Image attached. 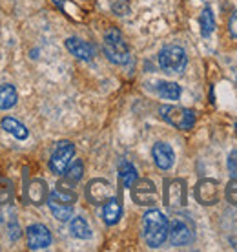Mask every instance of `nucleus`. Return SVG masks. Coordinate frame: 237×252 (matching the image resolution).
Segmentation results:
<instances>
[{
  "instance_id": "20",
  "label": "nucleus",
  "mask_w": 237,
  "mask_h": 252,
  "mask_svg": "<svg viewBox=\"0 0 237 252\" xmlns=\"http://www.w3.org/2000/svg\"><path fill=\"white\" fill-rule=\"evenodd\" d=\"M17 90L11 84H0V110H9L17 104Z\"/></svg>"
},
{
  "instance_id": "14",
  "label": "nucleus",
  "mask_w": 237,
  "mask_h": 252,
  "mask_svg": "<svg viewBox=\"0 0 237 252\" xmlns=\"http://www.w3.org/2000/svg\"><path fill=\"white\" fill-rule=\"evenodd\" d=\"M48 185L44 183L42 179H33L31 183L28 185V199L33 203V205H42L46 199H48Z\"/></svg>"
},
{
  "instance_id": "9",
  "label": "nucleus",
  "mask_w": 237,
  "mask_h": 252,
  "mask_svg": "<svg viewBox=\"0 0 237 252\" xmlns=\"http://www.w3.org/2000/svg\"><path fill=\"white\" fill-rule=\"evenodd\" d=\"M26 241L31 251H42L51 245V232L46 225H40V223L30 225L26 230Z\"/></svg>"
},
{
  "instance_id": "7",
  "label": "nucleus",
  "mask_w": 237,
  "mask_h": 252,
  "mask_svg": "<svg viewBox=\"0 0 237 252\" xmlns=\"http://www.w3.org/2000/svg\"><path fill=\"white\" fill-rule=\"evenodd\" d=\"M75 156V146L71 145L69 141H60L59 145H57L55 152L51 154V159H50V168L53 174H64L66 168L69 166L71 163V159Z\"/></svg>"
},
{
  "instance_id": "25",
  "label": "nucleus",
  "mask_w": 237,
  "mask_h": 252,
  "mask_svg": "<svg viewBox=\"0 0 237 252\" xmlns=\"http://www.w3.org/2000/svg\"><path fill=\"white\" fill-rule=\"evenodd\" d=\"M228 172L232 177H237V150H232L228 154Z\"/></svg>"
},
{
  "instance_id": "23",
  "label": "nucleus",
  "mask_w": 237,
  "mask_h": 252,
  "mask_svg": "<svg viewBox=\"0 0 237 252\" xmlns=\"http://www.w3.org/2000/svg\"><path fill=\"white\" fill-rule=\"evenodd\" d=\"M82 172H84V164H82V161H75L71 166L66 168L64 174H66L68 183H79V181L82 179Z\"/></svg>"
},
{
  "instance_id": "18",
  "label": "nucleus",
  "mask_w": 237,
  "mask_h": 252,
  "mask_svg": "<svg viewBox=\"0 0 237 252\" xmlns=\"http://www.w3.org/2000/svg\"><path fill=\"white\" fill-rule=\"evenodd\" d=\"M157 94L166 101H177L181 97V86L177 82L170 81H159L157 82Z\"/></svg>"
},
{
  "instance_id": "16",
  "label": "nucleus",
  "mask_w": 237,
  "mask_h": 252,
  "mask_svg": "<svg viewBox=\"0 0 237 252\" xmlns=\"http://www.w3.org/2000/svg\"><path fill=\"white\" fill-rule=\"evenodd\" d=\"M2 130L7 132L9 135H13L15 139H19V141H24V139H28V135H30L28 128H26L20 121L15 119V117H4V119H2Z\"/></svg>"
},
{
  "instance_id": "21",
  "label": "nucleus",
  "mask_w": 237,
  "mask_h": 252,
  "mask_svg": "<svg viewBox=\"0 0 237 252\" xmlns=\"http://www.w3.org/2000/svg\"><path fill=\"white\" fill-rule=\"evenodd\" d=\"M48 205H50L51 214L55 216L59 221L71 220V216H73V207L71 205H64V203L53 201V199H48Z\"/></svg>"
},
{
  "instance_id": "12",
  "label": "nucleus",
  "mask_w": 237,
  "mask_h": 252,
  "mask_svg": "<svg viewBox=\"0 0 237 252\" xmlns=\"http://www.w3.org/2000/svg\"><path fill=\"white\" fill-rule=\"evenodd\" d=\"M66 48H68L69 53H71L73 57L79 59V61H86V63H89V61L95 57L93 46L89 44V42H86V40H81V38H77V37L66 38Z\"/></svg>"
},
{
  "instance_id": "13",
  "label": "nucleus",
  "mask_w": 237,
  "mask_h": 252,
  "mask_svg": "<svg viewBox=\"0 0 237 252\" xmlns=\"http://www.w3.org/2000/svg\"><path fill=\"white\" fill-rule=\"evenodd\" d=\"M151 156H153V161L155 164L161 168V170H170L175 163V154L174 148L166 143H157L151 150Z\"/></svg>"
},
{
  "instance_id": "22",
  "label": "nucleus",
  "mask_w": 237,
  "mask_h": 252,
  "mask_svg": "<svg viewBox=\"0 0 237 252\" xmlns=\"http://www.w3.org/2000/svg\"><path fill=\"white\" fill-rule=\"evenodd\" d=\"M199 24H201V33H203V37H210L215 30V19H213V13L210 7H205L203 13H201L199 17Z\"/></svg>"
},
{
  "instance_id": "10",
  "label": "nucleus",
  "mask_w": 237,
  "mask_h": 252,
  "mask_svg": "<svg viewBox=\"0 0 237 252\" xmlns=\"http://www.w3.org/2000/svg\"><path fill=\"white\" fill-rule=\"evenodd\" d=\"M86 195L88 199H89V203H93V205H104L110 197H113V189L106 179H93L91 183L88 185Z\"/></svg>"
},
{
  "instance_id": "4",
  "label": "nucleus",
  "mask_w": 237,
  "mask_h": 252,
  "mask_svg": "<svg viewBox=\"0 0 237 252\" xmlns=\"http://www.w3.org/2000/svg\"><path fill=\"white\" fill-rule=\"evenodd\" d=\"M159 114L168 125L179 128V130H190L195 125V114L192 110L182 106H174V104H164L159 108Z\"/></svg>"
},
{
  "instance_id": "2",
  "label": "nucleus",
  "mask_w": 237,
  "mask_h": 252,
  "mask_svg": "<svg viewBox=\"0 0 237 252\" xmlns=\"http://www.w3.org/2000/svg\"><path fill=\"white\" fill-rule=\"evenodd\" d=\"M104 53H106V57L110 63L118 64V66L128 64V61H130L128 44H126L122 33L118 32V30H115V28H112V30L106 32V35H104Z\"/></svg>"
},
{
  "instance_id": "11",
  "label": "nucleus",
  "mask_w": 237,
  "mask_h": 252,
  "mask_svg": "<svg viewBox=\"0 0 237 252\" xmlns=\"http://www.w3.org/2000/svg\"><path fill=\"white\" fill-rule=\"evenodd\" d=\"M195 197L201 205H215L219 199V187L213 179H203L195 187Z\"/></svg>"
},
{
  "instance_id": "26",
  "label": "nucleus",
  "mask_w": 237,
  "mask_h": 252,
  "mask_svg": "<svg viewBox=\"0 0 237 252\" xmlns=\"http://www.w3.org/2000/svg\"><path fill=\"white\" fill-rule=\"evenodd\" d=\"M228 30H230V35L237 40V11L232 15L230 22H228Z\"/></svg>"
},
{
  "instance_id": "19",
  "label": "nucleus",
  "mask_w": 237,
  "mask_h": 252,
  "mask_svg": "<svg viewBox=\"0 0 237 252\" xmlns=\"http://www.w3.org/2000/svg\"><path fill=\"white\" fill-rule=\"evenodd\" d=\"M118 177H120V183L124 185L126 189H130L131 185L139 179L135 166L131 163H128V161H120L118 163Z\"/></svg>"
},
{
  "instance_id": "24",
  "label": "nucleus",
  "mask_w": 237,
  "mask_h": 252,
  "mask_svg": "<svg viewBox=\"0 0 237 252\" xmlns=\"http://www.w3.org/2000/svg\"><path fill=\"white\" fill-rule=\"evenodd\" d=\"M226 199L232 205H237V177H234L230 183L226 185Z\"/></svg>"
},
{
  "instance_id": "8",
  "label": "nucleus",
  "mask_w": 237,
  "mask_h": 252,
  "mask_svg": "<svg viewBox=\"0 0 237 252\" xmlns=\"http://www.w3.org/2000/svg\"><path fill=\"white\" fill-rule=\"evenodd\" d=\"M186 203V185L182 179H166L164 181V205L170 208L184 207Z\"/></svg>"
},
{
  "instance_id": "15",
  "label": "nucleus",
  "mask_w": 237,
  "mask_h": 252,
  "mask_svg": "<svg viewBox=\"0 0 237 252\" xmlns=\"http://www.w3.org/2000/svg\"><path fill=\"white\" fill-rule=\"evenodd\" d=\"M120 216H122V207H120L117 197L113 195V197H110L104 203V207H102V220H104L106 225H115L120 220Z\"/></svg>"
},
{
  "instance_id": "5",
  "label": "nucleus",
  "mask_w": 237,
  "mask_h": 252,
  "mask_svg": "<svg viewBox=\"0 0 237 252\" xmlns=\"http://www.w3.org/2000/svg\"><path fill=\"white\" fill-rule=\"evenodd\" d=\"M186 64V51L181 46H166L159 53V66L168 73H182Z\"/></svg>"
},
{
  "instance_id": "27",
  "label": "nucleus",
  "mask_w": 237,
  "mask_h": 252,
  "mask_svg": "<svg viewBox=\"0 0 237 252\" xmlns=\"http://www.w3.org/2000/svg\"><path fill=\"white\" fill-rule=\"evenodd\" d=\"M236 128H237V125H236Z\"/></svg>"
},
{
  "instance_id": "1",
  "label": "nucleus",
  "mask_w": 237,
  "mask_h": 252,
  "mask_svg": "<svg viewBox=\"0 0 237 252\" xmlns=\"http://www.w3.org/2000/svg\"><path fill=\"white\" fill-rule=\"evenodd\" d=\"M143 236L148 247H161L168 240V218L161 210H148L143 218Z\"/></svg>"
},
{
  "instance_id": "17",
  "label": "nucleus",
  "mask_w": 237,
  "mask_h": 252,
  "mask_svg": "<svg viewBox=\"0 0 237 252\" xmlns=\"http://www.w3.org/2000/svg\"><path fill=\"white\" fill-rule=\"evenodd\" d=\"M69 232L77 240H89L91 238V228L88 225V221L84 218H81V216H77V218L71 220V223H69Z\"/></svg>"
},
{
  "instance_id": "3",
  "label": "nucleus",
  "mask_w": 237,
  "mask_h": 252,
  "mask_svg": "<svg viewBox=\"0 0 237 252\" xmlns=\"http://www.w3.org/2000/svg\"><path fill=\"white\" fill-rule=\"evenodd\" d=\"M168 238L177 247L190 245L195 238L194 223L188 220L186 216H175L168 223Z\"/></svg>"
},
{
  "instance_id": "6",
  "label": "nucleus",
  "mask_w": 237,
  "mask_h": 252,
  "mask_svg": "<svg viewBox=\"0 0 237 252\" xmlns=\"http://www.w3.org/2000/svg\"><path fill=\"white\" fill-rule=\"evenodd\" d=\"M130 189H131V197H133V201L137 203V205L153 207L159 201V194H157L155 185L151 183L150 179H137Z\"/></svg>"
}]
</instances>
